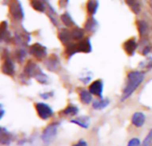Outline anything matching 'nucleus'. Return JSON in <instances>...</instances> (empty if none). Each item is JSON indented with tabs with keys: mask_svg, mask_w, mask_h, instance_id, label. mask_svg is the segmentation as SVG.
<instances>
[{
	"mask_svg": "<svg viewBox=\"0 0 152 146\" xmlns=\"http://www.w3.org/2000/svg\"><path fill=\"white\" fill-rule=\"evenodd\" d=\"M145 79V73L141 70H131L126 75V81L122 92L121 101H126L128 99L134 91L142 84Z\"/></svg>",
	"mask_w": 152,
	"mask_h": 146,
	"instance_id": "obj_1",
	"label": "nucleus"
},
{
	"mask_svg": "<svg viewBox=\"0 0 152 146\" xmlns=\"http://www.w3.org/2000/svg\"><path fill=\"white\" fill-rule=\"evenodd\" d=\"M60 127V122L54 121L48 124L41 134V140L45 146L51 145L56 138L58 134V128Z\"/></svg>",
	"mask_w": 152,
	"mask_h": 146,
	"instance_id": "obj_2",
	"label": "nucleus"
},
{
	"mask_svg": "<svg viewBox=\"0 0 152 146\" xmlns=\"http://www.w3.org/2000/svg\"><path fill=\"white\" fill-rule=\"evenodd\" d=\"M35 109H36L37 116L43 120H48L53 116V113H54L53 108L46 103H43V102L36 103Z\"/></svg>",
	"mask_w": 152,
	"mask_h": 146,
	"instance_id": "obj_3",
	"label": "nucleus"
},
{
	"mask_svg": "<svg viewBox=\"0 0 152 146\" xmlns=\"http://www.w3.org/2000/svg\"><path fill=\"white\" fill-rule=\"evenodd\" d=\"M103 89L104 84L102 79H96L93 81L88 88L90 93L97 98H103Z\"/></svg>",
	"mask_w": 152,
	"mask_h": 146,
	"instance_id": "obj_4",
	"label": "nucleus"
},
{
	"mask_svg": "<svg viewBox=\"0 0 152 146\" xmlns=\"http://www.w3.org/2000/svg\"><path fill=\"white\" fill-rule=\"evenodd\" d=\"M29 54L31 55H33L37 60L42 61L47 55V51H46V48L44 45L37 43V44H34L33 45L30 46Z\"/></svg>",
	"mask_w": 152,
	"mask_h": 146,
	"instance_id": "obj_5",
	"label": "nucleus"
},
{
	"mask_svg": "<svg viewBox=\"0 0 152 146\" xmlns=\"http://www.w3.org/2000/svg\"><path fill=\"white\" fill-rule=\"evenodd\" d=\"M41 72H42V70L40 69V67L37 63L29 61L24 68L23 74L27 78H35L36 79Z\"/></svg>",
	"mask_w": 152,
	"mask_h": 146,
	"instance_id": "obj_6",
	"label": "nucleus"
},
{
	"mask_svg": "<svg viewBox=\"0 0 152 146\" xmlns=\"http://www.w3.org/2000/svg\"><path fill=\"white\" fill-rule=\"evenodd\" d=\"M146 122V115L142 112H135L131 118V123L134 127L140 128L145 125Z\"/></svg>",
	"mask_w": 152,
	"mask_h": 146,
	"instance_id": "obj_7",
	"label": "nucleus"
},
{
	"mask_svg": "<svg viewBox=\"0 0 152 146\" xmlns=\"http://www.w3.org/2000/svg\"><path fill=\"white\" fill-rule=\"evenodd\" d=\"M70 123H73L84 129H88L91 125V119L88 116H78L74 119H71Z\"/></svg>",
	"mask_w": 152,
	"mask_h": 146,
	"instance_id": "obj_8",
	"label": "nucleus"
},
{
	"mask_svg": "<svg viewBox=\"0 0 152 146\" xmlns=\"http://www.w3.org/2000/svg\"><path fill=\"white\" fill-rule=\"evenodd\" d=\"M45 65L48 70H50L52 72H56L59 70V69L61 67V62H60V60L58 59V57H56L55 55H52L45 62Z\"/></svg>",
	"mask_w": 152,
	"mask_h": 146,
	"instance_id": "obj_9",
	"label": "nucleus"
},
{
	"mask_svg": "<svg viewBox=\"0 0 152 146\" xmlns=\"http://www.w3.org/2000/svg\"><path fill=\"white\" fill-rule=\"evenodd\" d=\"M2 72L7 76H12L15 73V66L13 62L10 59L7 58L4 60V62L2 64Z\"/></svg>",
	"mask_w": 152,
	"mask_h": 146,
	"instance_id": "obj_10",
	"label": "nucleus"
},
{
	"mask_svg": "<svg viewBox=\"0 0 152 146\" xmlns=\"http://www.w3.org/2000/svg\"><path fill=\"white\" fill-rule=\"evenodd\" d=\"M78 112H79V108L77 105L69 104L65 109H63L61 112V114L66 118H72V117L77 116L78 114Z\"/></svg>",
	"mask_w": 152,
	"mask_h": 146,
	"instance_id": "obj_11",
	"label": "nucleus"
},
{
	"mask_svg": "<svg viewBox=\"0 0 152 146\" xmlns=\"http://www.w3.org/2000/svg\"><path fill=\"white\" fill-rule=\"evenodd\" d=\"M79 100L83 104H90L94 102L93 100V95L90 93L88 89L82 88L79 90Z\"/></svg>",
	"mask_w": 152,
	"mask_h": 146,
	"instance_id": "obj_12",
	"label": "nucleus"
},
{
	"mask_svg": "<svg viewBox=\"0 0 152 146\" xmlns=\"http://www.w3.org/2000/svg\"><path fill=\"white\" fill-rule=\"evenodd\" d=\"M137 47H138V45H137V42H136V40L134 38H131V39L126 41L125 44H124L125 51L126 52V54L128 55H131V56L134 54Z\"/></svg>",
	"mask_w": 152,
	"mask_h": 146,
	"instance_id": "obj_13",
	"label": "nucleus"
},
{
	"mask_svg": "<svg viewBox=\"0 0 152 146\" xmlns=\"http://www.w3.org/2000/svg\"><path fill=\"white\" fill-rule=\"evenodd\" d=\"M110 104V100L106 98H97L92 103V107L96 111H102L108 107Z\"/></svg>",
	"mask_w": 152,
	"mask_h": 146,
	"instance_id": "obj_14",
	"label": "nucleus"
},
{
	"mask_svg": "<svg viewBox=\"0 0 152 146\" xmlns=\"http://www.w3.org/2000/svg\"><path fill=\"white\" fill-rule=\"evenodd\" d=\"M1 137H0V143L3 145H8L11 144L12 140V135L4 128H1Z\"/></svg>",
	"mask_w": 152,
	"mask_h": 146,
	"instance_id": "obj_15",
	"label": "nucleus"
},
{
	"mask_svg": "<svg viewBox=\"0 0 152 146\" xmlns=\"http://www.w3.org/2000/svg\"><path fill=\"white\" fill-rule=\"evenodd\" d=\"M99 6V3L97 0H89L87 3V11L89 13H95Z\"/></svg>",
	"mask_w": 152,
	"mask_h": 146,
	"instance_id": "obj_16",
	"label": "nucleus"
},
{
	"mask_svg": "<svg viewBox=\"0 0 152 146\" xmlns=\"http://www.w3.org/2000/svg\"><path fill=\"white\" fill-rule=\"evenodd\" d=\"M126 2L135 13H139L141 8H140V4L137 0H126Z\"/></svg>",
	"mask_w": 152,
	"mask_h": 146,
	"instance_id": "obj_17",
	"label": "nucleus"
},
{
	"mask_svg": "<svg viewBox=\"0 0 152 146\" xmlns=\"http://www.w3.org/2000/svg\"><path fill=\"white\" fill-rule=\"evenodd\" d=\"M36 79H37V81L38 83H40V84H42V85H48V84L50 83L49 77H48L45 73H44L43 71L36 78Z\"/></svg>",
	"mask_w": 152,
	"mask_h": 146,
	"instance_id": "obj_18",
	"label": "nucleus"
},
{
	"mask_svg": "<svg viewBox=\"0 0 152 146\" xmlns=\"http://www.w3.org/2000/svg\"><path fill=\"white\" fill-rule=\"evenodd\" d=\"M97 28V22L94 19H89L88 21L86 23V29L88 31H94Z\"/></svg>",
	"mask_w": 152,
	"mask_h": 146,
	"instance_id": "obj_19",
	"label": "nucleus"
},
{
	"mask_svg": "<svg viewBox=\"0 0 152 146\" xmlns=\"http://www.w3.org/2000/svg\"><path fill=\"white\" fill-rule=\"evenodd\" d=\"M139 66L142 69H147V70H151L152 69V57L148 58L147 60L142 62Z\"/></svg>",
	"mask_w": 152,
	"mask_h": 146,
	"instance_id": "obj_20",
	"label": "nucleus"
},
{
	"mask_svg": "<svg viewBox=\"0 0 152 146\" xmlns=\"http://www.w3.org/2000/svg\"><path fill=\"white\" fill-rule=\"evenodd\" d=\"M32 6L37 10V11H39V12H43L45 10V6H44V4L39 1V0H34L32 3H31Z\"/></svg>",
	"mask_w": 152,
	"mask_h": 146,
	"instance_id": "obj_21",
	"label": "nucleus"
},
{
	"mask_svg": "<svg viewBox=\"0 0 152 146\" xmlns=\"http://www.w3.org/2000/svg\"><path fill=\"white\" fill-rule=\"evenodd\" d=\"M142 146H152V128L146 136L145 139L143 140Z\"/></svg>",
	"mask_w": 152,
	"mask_h": 146,
	"instance_id": "obj_22",
	"label": "nucleus"
},
{
	"mask_svg": "<svg viewBox=\"0 0 152 146\" xmlns=\"http://www.w3.org/2000/svg\"><path fill=\"white\" fill-rule=\"evenodd\" d=\"M126 146H142V142H141L140 138H138V137H133V138H131L128 141Z\"/></svg>",
	"mask_w": 152,
	"mask_h": 146,
	"instance_id": "obj_23",
	"label": "nucleus"
},
{
	"mask_svg": "<svg viewBox=\"0 0 152 146\" xmlns=\"http://www.w3.org/2000/svg\"><path fill=\"white\" fill-rule=\"evenodd\" d=\"M61 20H62V21L65 23V25L66 26H71L72 25V19L69 17V14H65V15H62V17H61Z\"/></svg>",
	"mask_w": 152,
	"mask_h": 146,
	"instance_id": "obj_24",
	"label": "nucleus"
},
{
	"mask_svg": "<svg viewBox=\"0 0 152 146\" xmlns=\"http://www.w3.org/2000/svg\"><path fill=\"white\" fill-rule=\"evenodd\" d=\"M53 92H45V93H42L40 94V97L43 99V100H48L50 98H52L53 96Z\"/></svg>",
	"mask_w": 152,
	"mask_h": 146,
	"instance_id": "obj_25",
	"label": "nucleus"
},
{
	"mask_svg": "<svg viewBox=\"0 0 152 146\" xmlns=\"http://www.w3.org/2000/svg\"><path fill=\"white\" fill-rule=\"evenodd\" d=\"M26 56V53L23 51V50H20L18 53H17V59L20 61V62H22L23 59L25 58Z\"/></svg>",
	"mask_w": 152,
	"mask_h": 146,
	"instance_id": "obj_26",
	"label": "nucleus"
},
{
	"mask_svg": "<svg viewBox=\"0 0 152 146\" xmlns=\"http://www.w3.org/2000/svg\"><path fill=\"white\" fill-rule=\"evenodd\" d=\"M71 146H88V143L85 139H80L77 143L73 144Z\"/></svg>",
	"mask_w": 152,
	"mask_h": 146,
	"instance_id": "obj_27",
	"label": "nucleus"
},
{
	"mask_svg": "<svg viewBox=\"0 0 152 146\" xmlns=\"http://www.w3.org/2000/svg\"><path fill=\"white\" fill-rule=\"evenodd\" d=\"M0 112H1V114H0V119H3L4 115V109L3 107V104H1L0 106Z\"/></svg>",
	"mask_w": 152,
	"mask_h": 146,
	"instance_id": "obj_28",
	"label": "nucleus"
}]
</instances>
